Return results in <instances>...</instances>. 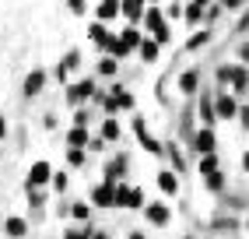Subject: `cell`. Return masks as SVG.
<instances>
[{
    "label": "cell",
    "mask_w": 249,
    "mask_h": 239,
    "mask_svg": "<svg viewBox=\"0 0 249 239\" xmlns=\"http://www.w3.org/2000/svg\"><path fill=\"white\" fill-rule=\"evenodd\" d=\"M239 57H242V63H246V67H249V39H246V42H242V46H239Z\"/></svg>",
    "instance_id": "48"
},
{
    "label": "cell",
    "mask_w": 249,
    "mask_h": 239,
    "mask_svg": "<svg viewBox=\"0 0 249 239\" xmlns=\"http://www.w3.org/2000/svg\"><path fill=\"white\" fill-rule=\"evenodd\" d=\"M246 102H249V92H246Z\"/></svg>",
    "instance_id": "58"
},
{
    "label": "cell",
    "mask_w": 249,
    "mask_h": 239,
    "mask_svg": "<svg viewBox=\"0 0 249 239\" xmlns=\"http://www.w3.org/2000/svg\"><path fill=\"white\" fill-rule=\"evenodd\" d=\"M204 186H207L211 194H225V186H228V176H225L221 169H218V173H211V176H204Z\"/></svg>",
    "instance_id": "29"
},
{
    "label": "cell",
    "mask_w": 249,
    "mask_h": 239,
    "mask_svg": "<svg viewBox=\"0 0 249 239\" xmlns=\"http://www.w3.org/2000/svg\"><path fill=\"white\" fill-rule=\"evenodd\" d=\"M182 239H196V236H182Z\"/></svg>",
    "instance_id": "56"
},
{
    "label": "cell",
    "mask_w": 249,
    "mask_h": 239,
    "mask_svg": "<svg viewBox=\"0 0 249 239\" xmlns=\"http://www.w3.org/2000/svg\"><path fill=\"white\" fill-rule=\"evenodd\" d=\"M144 32H147V36H155V32L158 28H165V25H169V18H165V7H158V4H151V7H147V14H144Z\"/></svg>",
    "instance_id": "11"
},
{
    "label": "cell",
    "mask_w": 249,
    "mask_h": 239,
    "mask_svg": "<svg viewBox=\"0 0 249 239\" xmlns=\"http://www.w3.org/2000/svg\"><path fill=\"white\" fill-rule=\"evenodd\" d=\"M91 208H116V183H98L91 186Z\"/></svg>",
    "instance_id": "8"
},
{
    "label": "cell",
    "mask_w": 249,
    "mask_h": 239,
    "mask_svg": "<svg viewBox=\"0 0 249 239\" xmlns=\"http://www.w3.org/2000/svg\"><path fill=\"white\" fill-rule=\"evenodd\" d=\"M214 229H228L231 232V229H239V221L235 218H218V221H214Z\"/></svg>",
    "instance_id": "44"
},
{
    "label": "cell",
    "mask_w": 249,
    "mask_h": 239,
    "mask_svg": "<svg viewBox=\"0 0 249 239\" xmlns=\"http://www.w3.org/2000/svg\"><path fill=\"white\" fill-rule=\"evenodd\" d=\"M193 4H200V7H211V4H214V0H193Z\"/></svg>",
    "instance_id": "53"
},
{
    "label": "cell",
    "mask_w": 249,
    "mask_h": 239,
    "mask_svg": "<svg viewBox=\"0 0 249 239\" xmlns=\"http://www.w3.org/2000/svg\"><path fill=\"white\" fill-rule=\"evenodd\" d=\"M144 221H147V225H155V229H165V225L172 221V204H165V200H147Z\"/></svg>",
    "instance_id": "4"
},
{
    "label": "cell",
    "mask_w": 249,
    "mask_h": 239,
    "mask_svg": "<svg viewBox=\"0 0 249 239\" xmlns=\"http://www.w3.org/2000/svg\"><path fill=\"white\" fill-rule=\"evenodd\" d=\"M147 4H161V0H147Z\"/></svg>",
    "instance_id": "54"
},
{
    "label": "cell",
    "mask_w": 249,
    "mask_h": 239,
    "mask_svg": "<svg viewBox=\"0 0 249 239\" xmlns=\"http://www.w3.org/2000/svg\"><path fill=\"white\" fill-rule=\"evenodd\" d=\"M67 173H53V183H49V190H53V194H63V190H67Z\"/></svg>",
    "instance_id": "39"
},
{
    "label": "cell",
    "mask_w": 249,
    "mask_h": 239,
    "mask_svg": "<svg viewBox=\"0 0 249 239\" xmlns=\"http://www.w3.org/2000/svg\"><path fill=\"white\" fill-rule=\"evenodd\" d=\"M0 155H4V148H0Z\"/></svg>",
    "instance_id": "59"
},
{
    "label": "cell",
    "mask_w": 249,
    "mask_h": 239,
    "mask_svg": "<svg viewBox=\"0 0 249 239\" xmlns=\"http://www.w3.org/2000/svg\"><path fill=\"white\" fill-rule=\"evenodd\" d=\"M46 71H42V67H32V71L25 74V84H21V92H25V99H36L42 88H46Z\"/></svg>",
    "instance_id": "9"
},
{
    "label": "cell",
    "mask_w": 249,
    "mask_h": 239,
    "mask_svg": "<svg viewBox=\"0 0 249 239\" xmlns=\"http://www.w3.org/2000/svg\"><path fill=\"white\" fill-rule=\"evenodd\" d=\"M106 138V144H120V138H123V127H120V120L116 116H106L102 120V130H98Z\"/></svg>",
    "instance_id": "21"
},
{
    "label": "cell",
    "mask_w": 249,
    "mask_h": 239,
    "mask_svg": "<svg viewBox=\"0 0 249 239\" xmlns=\"http://www.w3.org/2000/svg\"><path fill=\"white\" fill-rule=\"evenodd\" d=\"M116 71H120V60L109 57V53H102V60H98V74H102V78H112Z\"/></svg>",
    "instance_id": "31"
},
{
    "label": "cell",
    "mask_w": 249,
    "mask_h": 239,
    "mask_svg": "<svg viewBox=\"0 0 249 239\" xmlns=\"http://www.w3.org/2000/svg\"><path fill=\"white\" fill-rule=\"evenodd\" d=\"M134 134H137V141H141V148L147 151V155H165V144L155 138L151 130H147V123H144V116H137L134 120Z\"/></svg>",
    "instance_id": "6"
},
{
    "label": "cell",
    "mask_w": 249,
    "mask_h": 239,
    "mask_svg": "<svg viewBox=\"0 0 249 239\" xmlns=\"http://www.w3.org/2000/svg\"><path fill=\"white\" fill-rule=\"evenodd\" d=\"M53 173H56V169L49 165L46 159L32 162V165H28V176H25V190H32V186H36V190H42V186H49V183H53Z\"/></svg>",
    "instance_id": "2"
},
{
    "label": "cell",
    "mask_w": 249,
    "mask_h": 239,
    "mask_svg": "<svg viewBox=\"0 0 249 239\" xmlns=\"http://www.w3.org/2000/svg\"><path fill=\"white\" fill-rule=\"evenodd\" d=\"M155 39H158L161 46H169V42H172V25H165V28H158V32H155Z\"/></svg>",
    "instance_id": "43"
},
{
    "label": "cell",
    "mask_w": 249,
    "mask_h": 239,
    "mask_svg": "<svg viewBox=\"0 0 249 239\" xmlns=\"http://www.w3.org/2000/svg\"><path fill=\"white\" fill-rule=\"evenodd\" d=\"M0 232H4V218H0Z\"/></svg>",
    "instance_id": "55"
},
{
    "label": "cell",
    "mask_w": 249,
    "mask_h": 239,
    "mask_svg": "<svg viewBox=\"0 0 249 239\" xmlns=\"http://www.w3.org/2000/svg\"><path fill=\"white\" fill-rule=\"evenodd\" d=\"M190 148L196 151V155H211V151H218V134H214V127H196L193 138H190Z\"/></svg>",
    "instance_id": "5"
},
{
    "label": "cell",
    "mask_w": 249,
    "mask_h": 239,
    "mask_svg": "<svg viewBox=\"0 0 249 239\" xmlns=\"http://www.w3.org/2000/svg\"><path fill=\"white\" fill-rule=\"evenodd\" d=\"M67 11L77 14V18H85L88 14V0H67Z\"/></svg>",
    "instance_id": "40"
},
{
    "label": "cell",
    "mask_w": 249,
    "mask_h": 239,
    "mask_svg": "<svg viewBox=\"0 0 249 239\" xmlns=\"http://www.w3.org/2000/svg\"><path fill=\"white\" fill-rule=\"evenodd\" d=\"M63 239H91V225H71V229H63Z\"/></svg>",
    "instance_id": "35"
},
{
    "label": "cell",
    "mask_w": 249,
    "mask_h": 239,
    "mask_svg": "<svg viewBox=\"0 0 249 239\" xmlns=\"http://www.w3.org/2000/svg\"><path fill=\"white\" fill-rule=\"evenodd\" d=\"M182 18H186V25H190V28H196V25H204V21H207V7H200V4H193V0H190V4H186V14H182Z\"/></svg>",
    "instance_id": "25"
},
{
    "label": "cell",
    "mask_w": 249,
    "mask_h": 239,
    "mask_svg": "<svg viewBox=\"0 0 249 239\" xmlns=\"http://www.w3.org/2000/svg\"><path fill=\"white\" fill-rule=\"evenodd\" d=\"M214 109H218V120H239V102H235V95H231L228 88H218L214 92Z\"/></svg>",
    "instance_id": "7"
},
{
    "label": "cell",
    "mask_w": 249,
    "mask_h": 239,
    "mask_svg": "<svg viewBox=\"0 0 249 239\" xmlns=\"http://www.w3.org/2000/svg\"><path fill=\"white\" fill-rule=\"evenodd\" d=\"M4 236H7V239H25V236H28V221H25L21 215H7V218H4Z\"/></svg>",
    "instance_id": "17"
},
{
    "label": "cell",
    "mask_w": 249,
    "mask_h": 239,
    "mask_svg": "<svg viewBox=\"0 0 249 239\" xmlns=\"http://www.w3.org/2000/svg\"><path fill=\"white\" fill-rule=\"evenodd\" d=\"M63 67H67V71H77L81 67V49H67V53H63V60H60Z\"/></svg>",
    "instance_id": "36"
},
{
    "label": "cell",
    "mask_w": 249,
    "mask_h": 239,
    "mask_svg": "<svg viewBox=\"0 0 249 239\" xmlns=\"http://www.w3.org/2000/svg\"><path fill=\"white\" fill-rule=\"evenodd\" d=\"M71 218H74V221H81V225H91V204L74 200V204H71Z\"/></svg>",
    "instance_id": "28"
},
{
    "label": "cell",
    "mask_w": 249,
    "mask_h": 239,
    "mask_svg": "<svg viewBox=\"0 0 249 239\" xmlns=\"http://www.w3.org/2000/svg\"><path fill=\"white\" fill-rule=\"evenodd\" d=\"M116 14H123V0H98V7H95V18L98 21H112Z\"/></svg>",
    "instance_id": "19"
},
{
    "label": "cell",
    "mask_w": 249,
    "mask_h": 239,
    "mask_svg": "<svg viewBox=\"0 0 249 239\" xmlns=\"http://www.w3.org/2000/svg\"><path fill=\"white\" fill-rule=\"evenodd\" d=\"M120 39H123V46L130 49V53H137L141 42L147 39V32H144L141 25H126V28H120Z\"/></svg>",
    "instance_id": "15"
},
{
    "label": "cell",
    "mask_w": 249,
    "mask_h": 239,
    "mask_svg": "<svg viewBox=\"0 0 249 239\" xmlns=\"http://www.w3.org/2000/svg\"><path fill=\"white\" fill-rule=\"evenodd\" d=\"M91 239H109V232L106 229H91Z\"/></svg>",
    "instance_id": "50"
},
{
    "label": "cell",
    "mask_w": 249,
    "mask_h": 239,
    "mask_svg": "<svg viewBox=\"0 0 249 239\" xmlns=\"http://www.w3.org/2000/svg\"><path fill=\"white\" fill-rule=\"evenodd\" d=\"M88 144H91L88 127H71L67 130V148H88Z\"/></svg>",
    "instance_id": "24"
},
{
    "label": "cell",
    "mask_w": 249,
    "mask_h": 239,
    "mask_svg": "<svg viewBox=\"0 0 249 239\" xmlns=\"http://www.w3.org/2000/svg\"><path fill=\"white\" fill-rule=\"evenodd\" d=\"M144 208H147V197H144L141 186H134V190H130V208L126 211H144Z\"/></svg>",
    "instance_id": "33"
},
{
    "label": "cell",
    "mask_w": 249,
    "mask_h": 239,
    "mask_svg": "<svg viewBox=\"0 0 249 239\" xmlns=\"http://www.w3.org/2000/svg\"><path fill=\"white\" fill-rule=\"evenodd\" d=\"M112 36H116V32H109V28H106V21H98V18L88 25V39H91V46H98L102 53H106V46L112 42Z\"/></svg>",
    "instance_id": "12"
},
{
    "label": "cell",
    "mask_w": 249,
    "mask_h": 239,
    "mask_svg": "<svg viewBox=\"0 0 249 239\" xmlns=\"http://www.w3.org/2000/svg\"><path fill=\"white\" fill-rule=\"evenodd\" d=\"M123 176H126V155H116L109 165H106V183H123Z\"/></svg>",
    "instance_id": "20"
},
{
    "label": "cell",
    "mask_w": 249,
    "mask_h": 239,
    "mask_svg": "<svg viewBox=\"0 0 249 239\" xmlns=\"http://www.w3.org/2000/svg\"><path fill=\"white\" fill-rule=\"evenodd\" d=\"M200 239H211V236H200Z\"/></svg>",
    "instance_id": "57"
},
{
    "label": "cell",
    "mask_w": 249,
    "mask_h": 239,
    "mask_svg": "<svg viewBox=\"0 0 249 239\" xmlns=\"http://www.w3.org/2000/svg\"><path fill=\"white\" fill-rule=\"evenodd\" d=\"M95 81L91 78H81V81H74V84H67V102L77 109V106H88V102L95 99Z\"/></svg>",
    "instance_id": "3"
},
{
    "label": "cell",
    "mask_w": 249,
    "mask_h": 239,
    "mask_svg": "<svg viewBox=\"0 0 249 239\" xmlns=\"http://www.w3.org/2000/svg\"><path fill=\"white\" fill-rule=\"evenodd\" d=\"M239 120H242V127H246V130H249V102H246V106H242V109H239Z\"/></svg>",
    "instance_id": "47"
},
{
    "label": "cell",
    "mask_w": 249,
    "mask_h": 239,
    "mask_svg": "<svg viewBox=\"0 0 249 239\" xmlns=\"http://www.w3.org/2000/svg\"><path fill=\"white\" fill-rule=\"evenodd\" d=\"M158 190L165 197H176L179 194V173H176V169H161V173H158Z\"/></svg>",
    "instance_id": "18"
},
{
    "label": "cell",
    "mask_w": 249,
    "mask_h": 239,
    "mask_svg": "<svg viewBox=\"0 0 249 239\" xmlns=\"http://www.w3.org/2000/svg\"><path fill=\"white\" fill-rule=\"evenodd\" d=\"M88 162V148H67V165L71 169H81Z\"/></svg>",
    "instance_id": "32"
},
{
    "label": "cell",
    "mask_w": 249,
    "mask_h": 239,
    "mask_svg": "<svg viewBox=\"0 0 249 239\" xmlns=\"http://www.w3.org/2000/svg\"><path fill=\"white\" fill-rule=\"evenodd\" d=\"M106 53H109V57H116V60H126V57H130V49H126V46H123V39H120V32H116L112 42L106 46Z\"/></svg>",
    "instance_id": "30"
},
{
    "label": "cell",
    "mask_w": 249,
    "mask_h": 239,
    "mask_svg": "<svg viewBox=\"0 0 249 239\" xmlns=\"http://www.w3.org/2000/svg\"><path fill=\"white\" fill-rule=\"evenodd\" d=\"M179 92L186 99H193L196 92H200V67H190V71L179 74Z\"/></svg>",
    "instance_id": "13"
},
{
    "label": "cell",
    "mask_w": 249,
    "mask_h": 239,
    "mask_svg": "<svg viewBox=\"0 0 249 239\" xmlns=\"http://www.w3.org/2000/svg\"><path fill=\"white\" fill-rule=\"evenodd\" d=\"M7 130H11V127H7V120H4V113H0V141L7 138Z\"/></svg>",
    "instance_id": "49"
},
{
    "label": "cell",
    "mask_w": 249,
    "mask_h": 239,
    "mask_svg": "<svg viewBox=\"0 0 249 239\" xmlns=\"http://www.w3.org/2000/svg\"><path fill=\"white\" fill-rule=\"evenodd\" d=\"M214 78H218V88H228V81H231V63H221L218 71H214Z\"/></svg>",
    "instance_id": "37"
},
{
    "label": "cell",
    "mask_w": 249,
    "mask_h": 239,
    "mask_svg": "<svg viewBox=\"0 0 249 239\" xmlns=\"http://www.w3.org/2000/svg\"><path fill=\"white\" fill-rule=\"evenodd\" d=\"M228 92H231V95H246V92H249V67H246V63H231Z\"/></svg>",
    "instance_id": "10"
},
{
    "label": "cell",
    "mask_w": 249,
    "mask_h": 239,
    "mask_svg": "<svg viewBox=\"0 0 249 239\" xmlns=\"http://www.w3.org/2000/svg\"><path fill=\"white\" fill-rule=\"evenodd\" d=\"M158 53H161V42H158L155 36H147V39L141 42V49H137V57H141L144 63H158Z\"/></svg>",
    "instance_id": "22"
},
{
    "label": "cell",
    "mask_w": 249,
    "mask_h": 239,
    "mask_svg": "<svg viewBox=\"0 0 249 239\" xmlns=\"http://www.w3.org/2000/svg\"><path fill=\"white\" fill-rule=\"evenodd\" d=\"M134 106H137V99H134V92H130V88H123V84H112V88H109V95H106V102H102L106 116L130 113Z\"/></svg>",
    "instance_id": "1"
},
{
    "label": "cell",
    "mask_w": 249,
    "mask_h": 239,
    "mask_svg": "<svg viewBox=\"0 0 249 239\" xmlns=\"http://www.w3.org/2000/svg\"><path fill=\"white\" fill-rule=\"evenodd\" d=\"M130 183H116V208H130Z\"/></svg>",
    "instance_id": "34"
},
{
    "label": "cell",
    "mask_w": 249,
    "mask_h": 239,
    "mask_svg": "<svg viewBox=\"0 0 249 239\" xmlns=\"http://www.w3.org/2000/svg\"><path fill=\"white\" fill-rule=\"evenodd\" d=\"M25 194H28L32 208H42V204H46V190H36V186H32V190H25Z\"/></svg>",
    "instance_id": "41"
},
{
    "label": "cell",
    "mask_w": 249,
    "mask_h": 239,
    "mask_svg": "<svg viewBox=\"0 0 249 239\" xmlns=\"http://www.w3.org/2000/svg\"><path fill=\"white\" fill-rule=\"evenodd\" d=\"M207 42H211V28H204V25H200V28H196L193 36L186 39V49H190V53H196V49H204Z\"/></svg>",
    "instance_id": "27"
},
{
    "label": "cell",
    "mask_w": 249,
    "mask_h": 239,
    "mask_svg": "<svg viewBox=\"0 0 249 239\" xmlns=\"http://www.w3.org/2000/svg\"><path fill=\"white\" fill-rule=\"evenodd\" d=\"M147 0H123V18H126V25H141L144 21V14H147Z\"/></svg>",
    "instance_id": "14"
},
{
    "label": "cell",
    "mask_w": 249,
    "mask_h": 239,
    "mask_svg": "<svg viewBox=\"0 0 249 239\" xmlns=\"http://www.w3.org/2000/svg\"><path fill=\"white\" fill-rule=\"evenodd\" d=\"M218 169H221L218 151H211V155H196V173H200V176H211V173H218Z\"/></svg>",
    "instance_id": "23"
},
{
    "label": "cell",
    "mask_w": 249,
    "mask_h": 239,
    "mask_svg": "<svg viewBox=\"0 0 249 239\" xmlns=\"http://www.w3.org/2000/svg\"><path fill=\"white\" fill-rule=\"evenodd\" d=\"M218 4H221L225 11H239V7L246 4V0H218Z\"/></svg>",
    "instance_id": "46"
},
{
    "label": "cell",
    "mask_w": 249,
    "mask_h": 239,
    "mask_svg": "<svg viewBox=\"0 0 249 239\" xmlns=\"http://www.w3.org/2000/svg\"><path fill=\"white\" fill-rule=\"evenodd\" d=\"M196 116H200V127H214V123H221V120H218V109H214V95H200Z\"/></svg>",
    "instance_id": "16"
},
{
    "label": "cell",
    "mask_w": 249,
    "mask_h": 239,
    "mask_svg": "<svg viewBox=\"0 0 249 239\" xmlns=\"http://www.w3.org/2000/svg\"><path fill=\"white\" fill-rule=\"evenodd\" d=\"M182 14H186V4H179V0H172L169 7H165V18L169 21H176V18H182Z\"/></svg>",
    "instance_id": "38"
},
{
    "label": "cell",
    "mask_w": 249,
    "mask_h": 239,
    "mask_svg": "<svg viewBox=\"0 0 249 239\" xmlns=\"http://www.w3.org/2000/svg\"><path fill=\"white\" fill-rule=\"evenodd\" d=\"M242 169H246V173H249V151H246V155H242Z\"/></svg>",
    "instance_id": "52"
},
{
    "label": "cell",
    "mask_w": 249,
    "mask_h": 239,
    "mask_svg": "<svg viewBox=\"0 0 249 239\" xmlns=\"http://www.w3.org/2000/svg\"><path fill=\"white\" fill-rule=\"evenodd\" d=\"M165 155H169V162H172V169H176L179 176L186 173V159H182V151H179V144H176V141L165 144Z\"/></svg>",
    "instance_id": "26"
},
{
    "label": "cell",
    "mask_w": 249,
    "mask_h": 239,
    "mask_svg": "<svg viewBox=\"0 0 249 239\" xmlns=\"http://www.w3.org/2000/svg\"><path fill=\"white\" fill-rule=\"evenodd\" d=\"M67 74H71V71H67L63 63H56V67H53V78H56L60 84H67Z\"/></svg>",
    "instance_id": "45"
},
{
    "label": "cell",
    "mask_w": 249,
    "mask_h": 239,
    "mask_svg": "<svg viewBox=\"0 0 249 239\" xmlns=\"http://www.w3.org/2000/svg\"><path fill=\"white\" fill-rule=\"evenodd\" d=\"M126 239H147V236H144V232H141V229H134V232H130V236H126Z\"/></svg>",
    "instance_id": "51"
},
{
    "label": "cell",
    "mask_w": 249,
    "mask_h": 239,
    "mask_svg": "<svg viewBox=\"0 0 249 239\" xmlns=\"http://www.w3.org/2000/svg\"><path fill=\"white\" fill-rule=\"evenodd\" d=\"M74 127H88V106H77L74 109Z\"/></svg>",
    "instance_id": "42"
}]
</instances>
